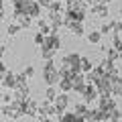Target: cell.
Instances as JSON below:
<instances>
[{"label":"cell","mask_w":122,"mask_h":122,"mask_svg":"<svg viewBox=\"0 0 122 122\" xmlns=\"http://www.w3.org/2000/svg\"><path fill=\"white\" fill-rule=\"evenodd\" d=\"M25 2H30V0H25Z\"/></svg>","instance_id":"cell-42"},{"label":"cell","mask_w":122,"mask_h":122,"mask_svg":"<svg viewBox=\"0 0 122 122\" xmlns=\"http://www.w3.org/2000/svg\"><path fill=\"white\" fill-rule=\"evenodd\" d=\"M33 41H35V45H39V47H41V45L45 43V35H43V33H37V35H35V39H33Z\"/></svg>","instance_id":"cell-30"},{"label":"cell","mask_w":122,"mask_h":122,"mask_svg":"<svg viewBox=\"0 0 122 122\" xmlns=\"http://www.w3.org/2000/svg\"><path fill=\"white\" fill-rule=\"evenodd\" d=\"M67 29H69L75 37H83V33H86V30H83V22H69Z\"/></svg>","instance_id":"cell-16"},{"label":"cell","mask_w":122,"mask_h":122,"mask_svg":"<svg viewBox=\"0 0 122 122\" xmlns=\"http://www.w3.org/2000/svg\"><path fill=\"white\" fill-rule=\"evenodd\" d=\"M96 2H98V0H83V4H86V6H94Z\"/></svg>","instance_id":"cell-36"},{"label":"cell","mask_w":122,"mask_h":122,"mask_svg":"<svg viewBox=\"0 0 122 122\" xmlns=\"http://www.w3.org/2000/svg\"><path fill=\"white\" fill-rule=\"evenodd\" d=\"M81 98H83V102H86L87 106H90V104H94V102H96L98 98H100V96H98V90H96V86L87 83V86H86V90L81 92Z\"/></svg>","instance_id":"cell-8"},{"label":"cell","mask_w":122,"mask_h":122,"mask_svg":"<svg viewBox=\"0 0 122 122\" xmlns=\"http://www.w3.org/2000/svg\"><path fill=\"white\" fill-rule=\"evenodd\" d=\"M61 37H59V33H51V35H45V43L41 45L43 49H53V51H57L59 53L61 51Z\"/></svg>","instance_id":"cell-2"},{"label":"cell","mask_w":122,"mask_h":122,"mask_svg":"<svg viewBox=\"0 0 122 122\" xmlns=\"http://www.w3.org/2000/svg\"><path fill=\"white\" fill-rule=\"evenodd\" d=\"M110 35H122V20H110Z\"/></svg>","instance_id":"cell-20"},{"label":"cell","mask_w":122,"mask_h":122,"mask_svg":"<svg viewBox=\"0 0 122 122\" xmlns=\"http://www.w3.org/2000/svg\"><path fill=\"white\" fill-rule=\"evenodd\" d=\"M112 96L114 98L122 96V77H118V75L112 79Z\"/></svg>","instance_id":"cell-15"},{"label":"cell","mask_w":122,"mask_h":122,"mask_svg":"<svg viewBox=\"0 0 122 122\" xmlns=\"http://www.w3.org/2000/svg\"><path fill=\"white\" fill-rule=\"evenodd\" d=\"M18 30H20V26H18L16 22H10V25L6 26V33H8L10 37H14V35H16V33H18Z\"/></svg>","instance_id":"cell-28"},{"label":"cell","mask_w":122,"mask_h":122,"mask_svg":"<svg viewBox=\"0 0 122 122\" xmlns=\"http://www.w3.org/2000/svg\"><path fill=\"white\" fill-rule=\"evenodd\" d=\"M39 116H41V118H53V116H57L55 104H53L51 100L39 102ZM39 116H37V118H39Z\"/></svg>","instance_id":"cell-4"},{"label":"cell","mask_w":122,"mask_h":122,"mask_svg":"<svg viewBox=\"0 0 122 122\" xmlns=\"http://www.w3.org/2000/svg\"><path fill=\"white\" fill-rule=\"evenodd\" d=\"M22 114L29 116V118H37L39 116V102L30 100V96H29L25 102H22Z\"/></svg>","instance_id":"cell-5"},{"label":"cell","mask_w":122,"mask_h":122,"mask_svg":"<svg viewBox=\"0 0 122 122\" xmlns=\"http://www.w3.org/2000/svg\"><path fill=\"white\" fill-rule=\"evenodd\" d=\"M43 79L47 86H57L59 83V69L55 67L53 59H45L43 61Z\"/></svg>","instance_id":"cell-1"},{"label":"cell","mask_w":122,"mask_h":122,"mask_svg":"<svg viewBox=\"0 0 122 122\" xmlns=\"http://www.w3.org/2000/svg\"><path fill=\"white\" fill-rule=\"evenodd\" d=\"M86 39H87V43H92V45H98V43L102 41V33H100V30H90Z\"/></svg>","instance_id":"cell-18"},{"label":"cell","mask_w":122,"mask_h":122,"mask_svg":"<svg viewBox=\"0 0 122 122\" xmlns=\"http://www.w3.org/2000/svg\"><path fill=\"white\" fill-rule=\"evenodd\" d=\"M87 110H90V108H87L86 102H77V104H75V108H73V114H75V116H86Z\"/></svg>","instance_id":"cell-21"},{"label":"cell","mask_w":122,"mask_h":122,"mask_svg":"<svg viewBox=\"0 0 122 122\" xmlns=\"http://www.w3.org/2000/svg\"><path fill=\"white\" fill-rule=\"evenodd\" d=\"M37 122H53V120H51V118H41L39 116V118H37Z\"/></svg>","instance_id":"cell-38"},{"label":"cell","mask_w":122,"mask_h":122,"mask_svg":"<svg viewBox=\"0 0 122 122\" xmlns=\"http://www.w3.org/2000/svg\"><path fill=\"white\" fill-rule=\"evenodd\" d=\"M6 71H8V69H6V65L2 63V59H0V81H2V77L6 75Z\"/></svg>","instance_id":"cell-32"},{"label":"cell","mask_w":122,"mask_h":122,"mask_svg":"<svg viewBox=\"0 0 122 122\" xmlns=\"http://www.w3.org/2000/svg\"><path fill=\"white\" fill-rule=\"evenodd\" d=\"M120 114H122V110H118V106L112 108L110 112H106V122H118L120 120Z\"/></svg>","instance_id":"cell-17"},{"label":"cell","mask_w":122,"mask_h":122,"mask_svg":"<svg viewBox=\"0 0 122 122\" xmlns=\"http://www.w3.org/2000/svg\"><path fill=\"white\" fill-rule=\"evenodd\" d=\"M79 61H81V55H79V53H69V55H65L61 59V67L79 71Z\"/></svg>","instance_id":"cell-3"},{"label":"cell","mask_w":122,"mask_h":122,"mask_svg":"<svg viewBox=\"0 0 122 122\" xmlns=\"http://www.w3.org/2000/svg\"><path fill=\"white\" fill-rule=\"evenodd\" d=\"M4 16V0H0V18Z\"/></svg>","instance_id":"cell-35"},{"label":"cell","mask_w":122,"mask_h":122,"mask_svg":"<svg viewBox=\"0 0 122 122\" xmlns=\"http://www.w3.org/2000/svg\"><path fill=\"white\" fill-rule=\"evenodd\" d=\"M4 53H6V47H4V45H0V59L4 57Z\"/></svg>","instance_id":"cell-37"},{"label":"cell","mask_w":122,"mask_h":122,"mask_svg":"<svg viewBox=\"0 0 122 122\" xmlns=\"http://www.w3.org/2000/svg\"><path fill=\"white\" fill-rule=\"evenodd\" d=\"M22 75H25L26 79H30L33 75H35V67H33V65H26L25 69H22Z\"/></svg>","instance_id":"cell-29"},{"label":"cell","mask_w":122,"mask_h":122,"mask_svg":"<svg viewBox=\"0 0 122 122\" xmlns=\"http://www.w3.org/2000/svg\"><path fill=\"white\" fill-rule=\"evenodd\" d=\"M2 104H10V102H12V96H10V94H2Z\"/></svg>","instance_id":"cell-33"},{"label":"cell","mask_w":122,"mask_h":122,"mask_svg":"<svg viewBox=\"0 0 122 122\" xmlns=\"http://www.w3.org/2000/svg\"><path fill=\"white\" fill-rule=\"evenodd\" d=\"M37 2H39L41 6H45V8H47V6H49V4H51V2H53V0H37Z\"/></svg>","instance_id":"cell-34"},{"label":"cell","mask_w":122,"mask_h":122,"mask_svg":"<svg viewBox=\"0 0 122 122\" xmlns=\"http://www.w3.org/2000/svg\"><path fill=\"white\" fill-rule=\"evenodd\" d=\"M92 14H94V16H100V18H106L108 16V4L102 2V0H98L96 4L92 6Z\"/></svg>","instance_id":"cell-11"},{"label":"cell","mask_w":122,"mask_h":122,"mask_svg":"<svg viewBox=\"0 0 122 122\" xmlns=\"http://www.w3.org/2000/svg\"><path fill=\"white\" fill-rule=\"evenodd\" d=\"M100 69L104 71V75H118V69H116V63H114V61L104 59L100 63Z\"/></svg>","instance_id":"cell-12"},{"label":"cell","mask_w":122,"mask_h":122,"mask_svg":"<svg viewBox=\"0 0 122 122\" xmlns=\"http://www.w3.org/2000/svg\"><path fill=\"white\" fill-rule=\"evenodd\" d=\"M118 122H122V114H120V120H118Z\"/></svg>","instance_id":"cell-41"},{"label":"cell","mask_w":122,"mask_h":122,"mask_svg":"<svg viewBox=\"0 0 122 122\" xmlns=\"http://www.w3.org/2000/svg\"><path fill=\"white\" fill-rule=\"evenodd\" d=\"M2 86L8 87V90H14V86H16V73H12V71H6V75L2 77Z\"/></svg>","instance_id":"cell-13"},{"label":"cell","mask_w":122,"mask_h":122,"mask_svg":"<svg viewBox=\"0 0 122 122\" xmlns=\"http://www.w3.org/2000/svg\"><path fill=\"white\" fill-rule=\"evenodd\" d=\"M100 33H102V37H104V35H110V22H104V25H102Z\"/></svg>","instance_id":"cell-31"},{"label":"cell","mask_w":122,"mask_h":122,"mask_svg":"<svg viewBox=\"0 0 122 122\" xmlns=\"http://www.w3.org/2000/svg\"><path fill=\"white\" fill-rule=\"evenodd\" d=\"M71 83H73V92H77V94H81L83 90H86L87 81H86V73H81V71H77V73L73 75V79H71Z\"/></svg>","instance_id":"cell-10"},{"label":"cell","mask_w":122,"mask_h":122,"mask_svg":"<svg viewBox=\"0 0 122 122\" xmlns=\"http://www.w3.org/2000/svg\"><path fill=\"white\" fill-rule=\"evenodd\" d=\"M53 104H55L57 116H59V114H63V112L67 110V104H69V96H67L65 92H59V94H57V98L53 100Z\"/></svg>","instance_id":"cell-7"},{"label":"cell","mask_w":122,"mask_h":122,"mask_svg":"<svg viewBox=\"0 0 122 122\" xmlns=\"http://www.w3.org/2000/svg\"><path fill=\"white\" fill-rule=\"evenodd\" d=\"M47 10H49V12H63V10H65V6L61 4V0H53L51 4L47 6Z\"/></svg>","instance_id":"cell-23"},{"label":"cell","mask_w":122,"mask_h":122,"mask_svg":"<svg viewBox=\"0 0 122 122\" xmlns=\"http://www.w3.org/2000/svg\"><path fill=\"white\" fill-rule=\"evenodd\" d=\"M2 120H4V118H2V106H0V122H2Z\"/></svg>","instance_id":"cell-39"},{"label":"cell","mask_w":122,"mask_h":122,"mask_svg":"<svg viewBox=\"0 0 122 122\" xmlns=\"http://www.w3.org/2000/svg\"><path fill=\"white\" fill-rule=\"evenodd\" d=\"M120 37H122V35H120Z\"/></svg>","instance_id":"cell-44"},{"label":"cell","mask_w":122,"mask_h":122,"mask_svg":"<svg viewBox=\"0 0 122 122\" xmlns=\"http://www.w3.org/2000/svg\"><path fill=\"white\" fill-rule=\"evenodd\" d=\"M41 8H43V6H41L37 0H30V2H25V4H22V12H26L30 18H39L41 16Z\"/></svg>","instance_id":"cell-6"},{"label":"cell","mask_w":122,"mask_h":122,"mask_svg":"<svg viewBox=\"0 0 122 122\" xmlns=\"http://www.w3.org/2000/svg\"><path fill=\"white\" fill-rule=\"evenodd\" d=\"M102 53L106 55V59H108V61H114V63L120 59V53H118L114 47H102Z\"/></svg>","instance_id":"cell-14"},{"label":"cell","mask_w":122,"mask_h":122,"mask_svg":"<svg viewBox=\"0 0 122 122\" xmlns=\"http://www.w3.org/2000/svg\"><path fill=\"white\" fill-rule=\"evenodd\" d=\"M12 22H16L20 29H29L30 22H33V18H30L26 12H14L12 10Z\"/></svg>","instance_id":"cell-9"},{"label":"cell","mask_w":122,"mask_h":122,"mask_svg":"<svg viewBox=\"0 0 122 122\" xmlns=\"http://www.w3.org/2000/svg\"><path fill=\"white\" fill-rule=\"evenodd\" d=\"M65 2H67V0H65Z\"/></svg>","instance_id":"cell-43"},{"label":"cell","mask_w":122,"mask_h":122,"mask_svg":"<svg viewBox=\"0 0 122 122\" xmlns=\"http://www.w3.org/2000/svg\"><path fill=\"white\" fill-rule=\"evenodd\" d=\"M57 94H59V90H57V86H47V90H45V100H55Z\"/></svg>","instance_id":"cell-22"},{"label":"cell","mask_w":122,"mask_h":122,"mask_svg":"<svg viewBox=\"0 0 122 122\" xmlns=\"http://www.w3.org/2000/svg\"><path fill=\"white\" fill-rule=\"evenodd\" d=\"M79 71H81V73L92 71V61L87 59V57H81V61H79Z\"/></svg>","instance_id":"cell-24"},{"label":"cell","mask_w":122,"mask_h":122,"mask_svg":"<svg viewBox=\"0 0 122 122\" xmlns=\"http://www.w3.org/2000/svg\"><path fill=\"white\" fill-rule=\"evenodd\" d=\"M57 122H75V114L73 112H63L57 116Z\"/></svg>","instance_id":"cell-25"},{"label":"cell","mask_w":122,"mask_h":122,"mask_svg":"<svg viewBox=\"0 0 122 122\" xmlns=\"http://www.w3.org/2000/svg\"><path fill=\"white\" fill-rule=\"evenodd\" d=\"M39 33H43V35H51V25H49L47 20H39Z\"/></svg>","instance_id":"cell-26"},{"label":"cell","mask_w":122,"mask_h":122,"mask_svg":"<svg viewBox=\"0 0 122 122\" xmlns=\"http://www.w3.org/2000/svg\"><path fill=\"white\" fill-rule=\"evenodd\" d=\"M120 20H122V8H120Z\"/></svg>","instance_id":"cell-40"},{"label":"cell","mask_w":122,"mask_h":122,"mask_svg":"<svg viewBox=\"0 0 122 122\" xmlns=\"http://www.w3.org/2000/svg\"><path fill=\"white\" fill-rule=\"evenodd\" d=\"M57 90L59 92H71L73 90V83H71V79H59V83H57Z\"/></svg>","instance_id":"cell-19"},{"label":"cell","mask_w":122,"mask_h":122,"mask_svg":"<svg viewBox=\"0 0 122 122\" xmlns=\"http://www.w3.org/2000/svg\"><path fill=\"white\" fill-rule=\"evenodd\" d=\"M55 55H57V51H53V49H43V47H41V57H43V61H45V59H53Z\"/></svg>","instance_id":"cell-27"}]
</instances>
